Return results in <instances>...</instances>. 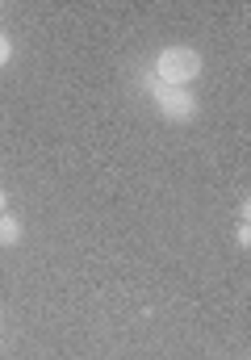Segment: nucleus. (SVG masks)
Returning a JSON list of instances; mask_svg holds the SVG:
<instances>
[{
    "instance_id": "obj_3",
    "label": "nucleus",
    "mask_w": 251,
    "mask_h": 360,
    "mask_svg": "<svg viewBox=\"0 0 251 360\" xmlns=\"http://www.w3.org/2000/svg\"><path fill=\"white\" fill-rule=\"evenodd\" d=\"M21 243V222L13 214H0V248H17Z\"/></svg>"
},
{
    "instance_id": "obj_2",
    "label": "nucleus",
    "mask_w": 251,
    "mask_h": 360,
    "mask_svg": "<svg viewBox=\"0 0 251 360\" xmlns=\"http://www.w3.org/2000/svg\"><path fill=\"white\" fill-rule=\"evenodd\" d=\"M143 89H147L151 105H155V113H160L164 122L184 126V122H193V117L201 113V105H197V96H193V92L172 89V84H160V80H151V76H143Z\"/></svg>"
},
{
    "instance_id": "obj_4",
    "label": "nucleus",
    "mask_w": 251,
    "mask_h": 360,
    "mask_svg": "<svg viewBox=\"0 0 251 360\" xmlns=\"http://www.w3.org/2000/svg\"><path fill=\"white\" fill-rule=\"evenodd\" d=\"M247 214H251V201L243 197V205H239V222H235V243L247 252L251 248V222H247Z\"/></svg>"
},
{
    "instance_id": "obj_5",
    "label": "nucleus",
    "mask_w": 251,
    "mask_h": 360,
    "mask_svg": "<svg viewBox=\"0 0 251 360\" xmlns=\"http://www.w3.org/2000/svg\"><path fill=\"white\" fill-rule=\"evenodd\" d=\"M8 63H13V38L0 30V68H8Z\"/></svg>"
},
{
    "instance_id": "obj_6",
    "label": "nucleus",
    "mask_w": 251,
    "mask_h": 360,
    "mask_svg": "<svg viewBox=\"0 0 251 360\" xmlns=\"http://www.w3.org/2000/svg\"><path fill=\"white\" fill-rule=\"evenodd\" d=\"M0 214H8V188L0 184Z\"/></svg>"
},
{
    "instance_id": "obj_1",
    "label": "nucleus",
    "mask_w": 251,
    "mask_h": 360,
    "mask_svg": "<svg viewBox=\"0 0 251 360\" xmlns=\"http://www.w3.org/2000/svg\"><path fill=\"white\" fill-rule=\"evenodd\" d=\"M201 55L193 51V46H164L155 59H151V80H160V84H172V89H188L197 76H201Z\"/></svg>"
}]
</instances>
